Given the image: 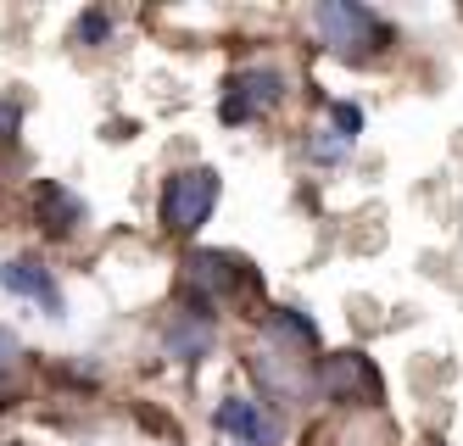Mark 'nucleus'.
<instances>
[{"label":"nucleus","mask_w":463,"mask_h":446,"mask_svg":"<svg viewBox=\"0 0 463 446\" xmlns=\"http://www.w3.org/2000/svg\"><path fill=\"white\" fill-rule=\"evenodd\" d=\"M329 118H335V134H341V140H357V128H363V112H357V107L335 100V107H329Z\"/></svg>","instance_id":"4468645a"},{"label":"nucleus","mask_w":463,"mask_h":446,"mask_svg":"<svg viewBox=\"0 0 463 446\" xmlns=\"http://www.w3.org/2000/svg\"><path fill=\"white\" fill-rule=\"evenodd\" d=\"M213 424L223 435H235L241 446H274L279 441V424L262 413V402H251V396H223L213 407Z\"/></svg>","instance_id":"39448f33"},{"label":"nucleus","mask_w":463,"mask_h":446,"mask_svg":"<svg viewBox=\"0 0 463 446\" xmlns=\"http://www.w3.org/2000/svg\"><path fill=\"white\" fill-rule=\"evenodd\" d=\"M190 285L202 290V301L207 296H229V290H241L251 273H246V262H235L229 251H190Z\"/></svg>","instance_id":"0eeeda50"},{"label":"nucleus","mask_w":463,"mask_h":446,"mask_svg":"<svg viewBox=\"0 0 463 446\" xmlns=\"http://www.w3.org/2000/svg\"><path fill=\"white\" fill-rule=\"evenodd\" d=\"M318 391L329 402H346V407H380L385 380H380L374 357H363V352H329L318 363Z\"/></svg>","instance_id":"7ed1b4c3"},{"label":"nucleus","mask_w":463,"mask_h":446,"mask_svg":"<svg viewBox=\"0 0 463 446\" xmlns=\"http://www.w3.org/2000/svg\"><path fill=\"white\" fill-rule=\"evenodd\" d=\"M34 218H40L51 234H68V229H79V223H84V201H79L68 185L45 179V185L34 190Z\"/></svg>","instance_id":"6e6552de"},{"label":"nucleus","mask_w":463,"mask_h":446,"mask_svg":"<svg viewBox=\"0 0 463 446\" xmlns=\"http://www.w3.org/2000/svg\"><path fill=\"white\" fill-rule=\"evenodd\" d=\"M307 151H313V162H341V157L352 151V140H341L335 128H318L313 140H307Z\"/></svg>","instance_id":"f8f14e48"},{"label":"nucleus","mask_w":463,"mask_h":446,"mask_svg":"<svg viewBox=\"0 0 463 446\" xmlns=\"http://www.w3.org/2000/svg\"><path fill=\"white\" fill-rule=\"evenodd\" d=\"M251 374H257V380L269 385L274 396H285V402L307 396V357H296V352L257 346V357H251Z\"/></svg>","instance_id":"423d86ee"},{"label":"nucleus","mask_w":463,"mask_h":446,"mask_svg":"<svg viewBox=\"0 0 463 446\" xmlns=\"http://www.w3.org/2000/svg\"><path fill=\"white\" fill-rule=\"evenodd\" d=\"M17 128H23L17 100H6V95H0V140H17Z\"/></svg>","instance_id":"2eb2a0df"},{"label":"nucleus","mask_w":463,"mask_h":446,"mask_svg":"<svg viewBox=\"0 0 463 446\" xmlns=\"http://www.w3.org/2000/svg\"><path fill=\"white\" fill-rule=\"evenodd\" d=\"M0 280H6V290H17V296H28V301H40L51 318H61V290H56V280L40 268V262H6L0 268Z\"/></svg>","instance_id":"1a4fd4ad"},{"label":"nucleus","mask_w":463,"mask_h":446,"mask_svg":"<svg viewBox=\"0 0 463 446\" xmlns=\"http://www.w3.org/2000/svg\"><path fill=\"white\" fill-rule=\"evenodd\" d=\"M73 33H79V40H84V45H101V40H107V33H112V23H107V12H84Z\"/></svg>","instance_id":"ddd939ff"},{"label":"nucleus","mask_w":463,"mask_h":446,"mask_svg":"<svg viewBox=\"0 0 463 446\" xmlns=\"http://www.w3.org/2000/svg\"><path fill=\"white\" fill-rule=\"evenodd\" d=\"M17 357H23V346H17V335H12L6 324H0V368H12Z\"/></svg>","instance_id":"dca6fc26"},{"label":"nucleus","mask_w":463,"mask_h":446,"mask_svg":"<svg viewBox=\"0 0 463 446\" xmlns=\"http://www.w3.org/2000/svg\"><path fill=\"white\" fill-rule=\"evenodd\" d=\"M285 100V73L279 67H246V73L229 79V95H223V123H246L257 112H269Z\"/></svg>","instance_id":"20e7f679"},{"label":"nucleus","mask_w":463,"mask_h":446,"mask_svg":"<svg viewBox=\"0 0 463 446\" xmlns=\"http://www.w3.org/2000/svg\"><path fill=\"white\" fill-rule=\"evenodd\" d=\"M313 28H318V40L324 51H335V56H374L385 51V23L369 12V6H352V0H324V6L313 12Z\"/></svg>","instance_id":"f257e3e1"},{"label":"nucleus","mask_w":463,"mask_h":446,"mask_svg":"<svg viewBox=\"0 0 463 446\" xmlns=\"http://www.w3.org/2000/svg\"><path fill=\"white\" fill-rule=\"evenodd\" d=\"M207 346H213V324H207V318H202V324H179V329L168 335V352L184 357V363H195Z\"/></svg>","instance_id":"9b49d317"},{"label":"nucleus","mask_w":463,"mask_h":446,"mask_svg":"<svg viewBox=\"0 0 463 446\" xmlns=\"http://www.w3.org/2000/svg\"><path fill=\"white\" fill-rule=\"evenodd\" d=\"M269 346L307 357V352H318V324L307 313H296V307H279V313L269 318Z\"/></svg>","instance_id":"9d476101"},{"label":"nucleus","mask_w":463,"mask_h":446,"mask_svg":"<svg viewBox=\"0 0 463 446\" xmlns=\"http://www.w3.org/2000/svg\"><path fill=\"white\" fill-rule=\"evenodd\" d=\"M218 207V174L213 167H184L162 185V229L168 234H195Z\"/></svg>","instance_id":"f03ea898"}]
</instances>
